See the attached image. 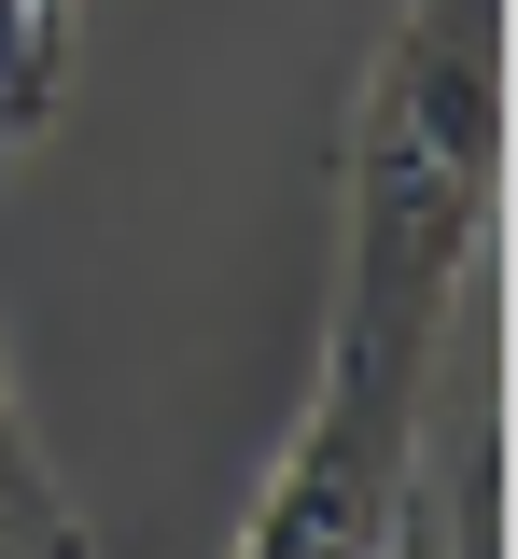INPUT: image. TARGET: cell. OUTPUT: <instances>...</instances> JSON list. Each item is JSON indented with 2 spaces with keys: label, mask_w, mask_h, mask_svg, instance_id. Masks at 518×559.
I'll use <instances>...</instances> for the list:
<instances>
[{
  "label": "cell",
  "mask_w": 518,
  "mask_h": 559,
  "mask_svg": "<svg viewBox=\"0 0 518 559\" xmlns=\"http://www.w3.org/2000/svg\"><path fill=\"white\" fill-rule=\"evenodd\" d=\"M0 559H98L71 476H57V448L28 433V378H14V349H0Z\"/></svg>",
  "instance_id": "2"
},
{
  "label": "cell",
  "mask_w": 518,
  "mask_h": 559,
  "mask_svg": "<svg viewBox=\"0 0 518 559\" xmlns=\"http://www.w3.org/2000/svg\"><path fill=\"white\" fill-rule=\"evenodd\" d=\"M448 308H462V280L337 252L322 378H308L295 433H281V462L252 489L238 559H392L407 546V503H421V392H435Z\"/></svg>",
  "instance_id": "1"
},
{
  "label": "cell",
  "mask_w": 518,
  "mask_h": 559,
  "mask_svg": "<svg viewBox=\"0 0 518 559\" xmlns=\"http://www.w3.org/2000/svg\"><path fill=\"white\" fill-rule=\"evenodd\" d=\"M71 28H84V0H0V182L71 98Z\"/></svg>",
  "instance_id": "3"
}]
</instances>
